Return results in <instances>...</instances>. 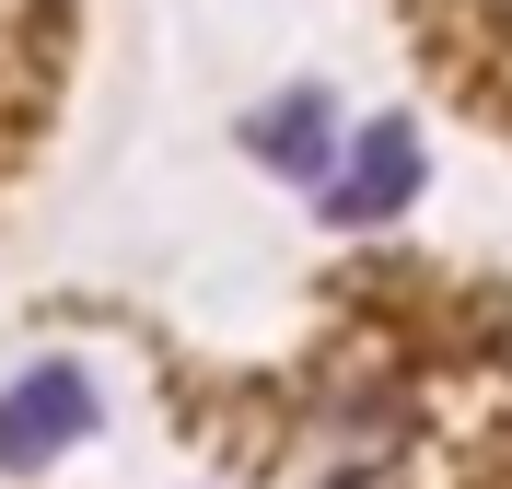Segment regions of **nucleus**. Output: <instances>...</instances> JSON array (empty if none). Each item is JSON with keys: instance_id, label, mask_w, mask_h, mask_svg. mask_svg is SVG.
Returning <instances> with one entry per match:
<instances>
[{"instance_id": "nucleus-2", "label": "nucleus", "mask_w": 512, "mask_h": 489, "mask_svg": "<svg viewBox=\"0 0 512 489\" xmlns=\"http://www.w3.org/2000/svg\"><path fill=\"white\" fill-rule=\"evenodd\" d=\"M408 175H419V163H408V140H396V129H373V140H361V163L338 175V210H350V222H361V210H396V198H408Z\"/></svg>"}, {"instance_id": "nucleus-3", "label": "nucleus", "mask_w": 512, "mask_h": 489, "mask_svg": "<svg viewBox=\"0 0 512 489\" xmlns=\"http://www.w3.org/2000/svg\"><path fill=\"white\" fill-rule=\"evenodd\" d=\"M268 163H291V175H315V163H326V105H315V94L268 117Z\"/></svg>"}, {"instance_id": "nucleus-1", "label": "nucleus", "mask_w": 512, "mask_h": 489, "mask_svg": "<svg viewBox=\"0 0 512 489\" xmlns=\"http://www.w3.org/2000/svg\"><path fill=\"white\" fill-rule=\"evenodd\" d=\"M82 420H94L82 373H59V361H47L35 385H12V396H0V466H47V455H59Z\"/></svg>"}]
</instances>
